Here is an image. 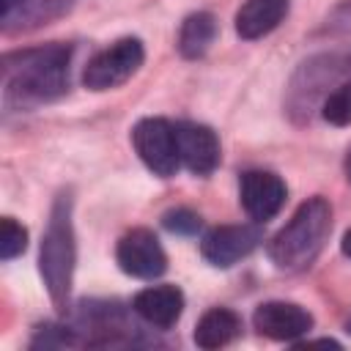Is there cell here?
Segmentation results:
<instances>
[{
  "label": "cell",
  "instance_id": "16",
  "mask_svg": "<svg viewBox=\"0 0 351 351\" xmlns=\"http://www.w3.org/2000/svg\"><path fill=\"white\" fill-rule=\"evenodd\" d=\"M66 8H69V0H19L3 16V25L11 27L14 19H19L22 25H38V22H47L58 14H63Z\"/></svg>",
  "mask_w": 351,
  "mask_h": 351
},
{
  "label": "cell",
  "instance_id": "14",
  "mask_svg": "<svg viewBox=\"0 0 351 351\" xmlns=\"http://www.w3.org/2000/svg\"><path fill=\"white\" fill-rule=\"evenodd\" d=\"M241 329V321L233 310L228 307H214L208 313H203V318L197 321L195 326V343L206 351H214V348H222L228 346Z\"/></svg>",
  "mask_w": 351,
  "mask_h": 351
},
{
  "label": "cell",
  "instance_id": "15",
  "mask_svg": "<svg viewBox=\"0 0 351 351\" xmlns=\"http://www.w3.org/2000/svg\"><path fill=\"white\" fill-rule=\"evenodd\" d=\"M214 36H217V19L208 11L189 14L178 30V52L189 60L203 58L214 44Z\"/></svg>",
  "mask_w": 351,
  "mask_h": 351
},
{
  "label": "cell",
  "instance_id": "10",
  "mask_svg": "<svg viewBox=\"0 0 351 351\" xmlns=\"http://www.w3.org/2000/svg\"><path fill=\"white\" fill-rule=\"evenodd\" d=\"M255 329L269 340H296L313 329V315L293 302H263L252 313Z\"/></svg>",
  "mask_w": 351,
  "mask_h": 351
},
{
  "label": "cell",
  "instance_id": "20",
  "mask_svg": "<svg viewBox=\"0 0 351 351\" xmlns=\"http://www.w3.org/2000/svg\"><path fill=\"white\" fill-rule=\"evenodd\" d=\"M340 250H343V255L346 258H351V228L343 233V241H340Z\"/></svg>",
  "mask_w": 351,
  "mask_h": 351
},
{
  "label": "cell",
  "instance_id": "11",
  "mask_svg": "<svg viewBox=\"0 0 351 351\" xmlns=\"http://www.w3.org/2000/svg\"><path fill=\"white\" fill-rule=\"evenodd\" d=\"M176 143L181 165L195 176H208L219 165V140L208 126L192 121L176 123Z\"/></svg>",
  "mask_w": 351,
  "mask_h": 351
},
{
  "label": "cell",
  "instance_id": "9",
  "mask_svg": "<svg viewBox=\"0 0 351 351\" xmlns=\"http://www.w3.org/2000/svg\"><path fill=\"white\" fill-rule=\"evenodd\" d=\"M239 195H241L244 211L255 222H266L282 208L288 186H285V181L280 176H274L269 170H250V173L241 176Z\"/></svg>",
  "mask_w": 351,
  "mask_h": 351
},
{
  "label": "cell",
  "instance_id": "23",
  "mask_svg": "<svg viewBox=\"0 0 351 351\" xmlns=\"http://www.w3.org/2000/svg\"><path fill=\"white\" fill-rule=\"evenodd\" d=\"M348 178H351V159H348Z\"/></svg>",
  "mask_w": 351,
  "mask_h": 351
},
{
  "label": "cell",
  "instance_id": "13",
  "mask_svg": "<svg viewBox=\"0 0 351 351\" xmlns=\"http://www.w3.org/2000/svg\"><path fill=\"white\" fill-rule=\"evenodd\" d=\"M288 14V0H247L236 11V33L247 41L271 33Z\"/></svg>",
  "mask_w": 351,
  "mask_h": 351
},
{
  "label": "cell",
  "instance_id": "7",
  "mask_svg": "<svg viewBox=\"0 0 351 351\" xmlns=\"http://www.w3.org/2000/svg\"><path fill=\"white\" fill-rule=\"evenodd\" d=\"M115 261L126 274L140 277V280H154V277L165 274V269H167V255H165L159 239L145 228H134L118 241Z\"/></svg>",
  "mask_w": 351,
  "mask_h": 351
},
{
  "label": "cell",
  "instance_id": "1",
  "mask_svg": "<svg viewBox=\"0 0 351 351\" xmlns=\"http://www.w3.org/2000/svg\"><path fill=\"white\" fill-rule=\"evenodd\" d=\"M69 47L49 44L5 58V101L30 107L58 99L69 85Z\"/></svg>",
  "mask_w": 351,
  "mask_h": 351
},
{
  "label": "cell",
  "instance_id": "19",
  "mask_svg": "<svg viewBox=\"0 0 351 351\" xmlns=\"http://www.w3.org/2000/svg\"><path fill=\"white\" fill-rule=\"evenodd\" d=\"M162 222H165V228L173 230V233H195V230L200 228V217H197L195 211H189V208L167 211V214L162 217Z\"/></svg>",
  "mask_w": 351,
  "mask_h": 351
},
{
  "label": "cell",
  "instance_id": "17",
  "mask_svg": "<svg viewBox=\"0 0 351 351\" xmlns=\"http://www.w3.org/2000/svg\"><path fill=\"white\" fill-rule=\"evenodd\" d=\"M324 118L335 126H348L351 123V82L337 85L326 99H324Z\"/></svg>",
  "mask_w": 351,
  "mask_h": 351
},
{
  "label": "cell",
  "instance_id": "8",
  "mask_svg": "<svg viewBox=\"0 0 351 351\" xmlns=\"http://www.w3.org/2000/svg\"><path fill=\"white\" fill-rule=\"evenodd\" d=\"M261 241V230L255 225H219L208 230L200 241V252L211 266L228 269L247 258Z\"/></svg>",
  "mask_w": 351,
  "mask_h": 351
},
{
  "label": "cell",
  "instance_id": "22",
  "mask_svg": "<svg viewBox=\"0 0 351 351\" xmlns=\"http://www.w3.org/2000/svg\"><path fill=\"white\" fill-rule=\"evenodd\" d=\"M346 332H348V335H351V318H348V321H346Z\"/></svg>",
  "mask_w": 351,
  "mask_h": 351
},
{
  "label": "cell",
  "instance_id": "4",
  "mask_svg": "<svg viewBox=\"0 0 351 351\" xmlns=\"http://www.w3.org/2000/svg\"><path fill=\"white\" fill-rule=\"evenodd\" d=\"M143 58H145V49L140 38H121L88 60L82 82L88 90L118 88L143 66Z\"/></svg>",
  "mask_w": 351,
  "mask_h": 351
},
{
  "label": "cell",
  "instance_id": "5",
  "mask_svg": "<svg viewBox=\"0 0 351 351\" xmlns=\"http://www.w3.org/2000/svg\"><path fill=\"white\" fill-rule=\"evenodd\" d=\"M132 143L145 167L162 178H170L181 159H178V143H176V126L165 118H143L132 129Z\"/></svg>",
  "mask_w": 351,
  "mask_h": 351
},
{
  "label": "cell",
  "instance_id": "3",
  "mask_svg": "<svg viewBox=\"0 0 351 351\" xmlns=\"http://www.w3.org/2000/svg\"><path fill=\"white\" fill-rule=\"evenodd\" d=\"M74 261H77V247H74V228H71V200L60 195L55 200L47 233L41 239V258H38L47 291L60 310L66 307L71 293Z\"/></svg>",
  "mask_w": 351,
  "mask_h": 351
},
{
  "label": "cell",
  "instance_id": "21",
  "mask_svg": "<svg viewBox=\"0 0 351 351\" xmlns=\"http://www.w3.org/2000/svg\"><path fill=\"white\" fill-rule=\"evenodd\" d=\"M16 3H19V0H0V16H5Z\"/></svg>",
  "mask_w": 351,
  "mask_h": 351
},
{
  "label": "cell",
  "instance_id": "2",
  "mask_svg": "<svg viewBox=\"0 0 351 351\" xmlns=\"http://www.w3.org/2000/svg\"><path fill=\"white\" fill-rule=\"evenodd\" d=\"M332 230V206L318 195L304 200L285 228L277 230V236L269 241V258L277 269H304L315 261V255L324 250L326 236Z\"/></svg>",
  "mask_w": 351,
  "mask_h": 351
},
{
  "label": "cell",
  "instance_id": "12",
  "mask_svg": "<svg viewBox=\"0 0 351 351\" xmlns=\"http://www.w3.org/2000/svg\"><path fill=\"white\" fill-rule=\"evenodd\" d=\"M132 307H134V313H137L143 321H148L151 326L167 329V326H173V324L181 318L184 293H181L176 285H151V288L140 291V293L132 299Z\"/></svg>",
  "mask_w": 351,
  "mask_h": 351
},
{
  "label": "cell",
  "instance_id": "18",
  "mask_svg": "<svg viewBox=\"0 0 351 351\" xmlns=\"http://www.w3.org/2000/svg\"><path fill=\"white\" fill-rule=\"evenodd\" d=\"M25 247H27V230L16 219L3 217V222H0V258L11 261V258L22 255Z\"/></svg>",
  "mask_w": 351,
  "mask_h": 351
},
{
  "label": "cell",
  "instance_id": "6",
  "mask_svg": "<svg viewBox=\"0 0 351 351\" xmlns=\"http://www.w3.org/2000/svg\"><path fill=\"white\" fill-rule=\"evenodd\" d=\"M351 69V52L343 55H318L307 63H302V69L296 71L293 82H291V96H288V107L291 112H307L315 99L321 96V90L337 80L340 74H346Z\"/></svg>",
  "mask_w": 351,
  "mask_h": 351
}]
</instances>
